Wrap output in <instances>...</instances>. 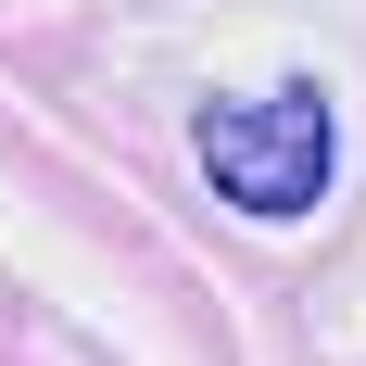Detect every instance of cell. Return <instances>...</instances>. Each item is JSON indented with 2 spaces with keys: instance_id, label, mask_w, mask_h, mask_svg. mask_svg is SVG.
I'll return each mask as SVG.
<instances>
[{
  "instance_id": "obj_1",
  "label": "cell",
  "mask_w": 366,
  "mask_h": 366,
  "mask_svg": "<svg viewBox=\"0 0 366 366\" xmlns=\"http://www.w3.org/2000/svg\"><path fill=\"white\" fill-rule=\"evenodd\" d=\"M189 152H202V177H215V202H240V215L291 227L329 202V102L316 89H240V102H202L189 114Z\"/></svg>"
}]
</instances>
